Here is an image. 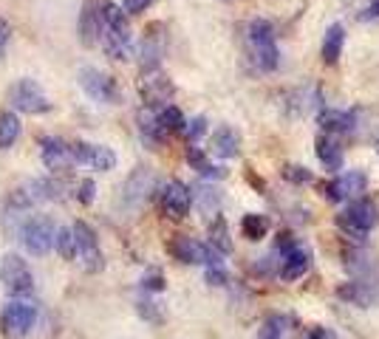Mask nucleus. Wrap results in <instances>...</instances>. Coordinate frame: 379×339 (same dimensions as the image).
I'll list each match as a JSON object with an SVG mask.
<instances>
[{"label": "nucleus", "mask_w": 379, "mask_h": 339, "mask_svg": "<svg viewBox=\"0 0 379 339\" xmlns=\"http://www.w3.org/2000/svg\"><path fill=\"white\" fill-rule=\"evenodd\" d=\"M257 339H283V320L278 317V314H272L266 322H264V328H260V336Z\"/></svg>", "instance_id": "obj_31"}, {"label": "nucleus", "mask_w": 379, "mask_h": 339, "mask_svg": "<svg viewBox=\"0 0 379 339\" xmlns=\"http://www.w3.org/2000/svg\"><path fill=\"white\" fill-rule=\"evenodd\" d=\"M54 246H57V252H60L63 260H74V255H77V240H74V232H71L68 226L57 229V235H54Z\"/></svg>", "instance_id": "obj_30"}, {"label": "nucleus", "mask_w": 379, "mask_h": 339, "mask_svg": "<svg viewBox=\"0 0 379 339\" xmlns=\"http://www.w3.org/2000/svg\"><path fill=\"white\" fill-rule=\"evenodd\" d=\"M54 235H57V229H54L51 218H46V215H37V218H32V221L23 226V232H20L23 246H26V249L32 252L35 258L48 255V249L54 246Z\"/></svg>", "instance_id": "obj_6"}, {"label": "nucleus", "mask_w": 379, "mask_h": 339, "mask_svg": "<svg viewBox=\"0 0 379 339\" xmlns=\"http://www.w3.org/2000/svg\"><path fill=\"white\" fill-rule=\"evenodd\" d=\"M207 283H210V286H226V274H224L221 266L207 269Z\"/></svg>", "instance_id": "obj_37"}, {"label": "nucleus", "mask_w": 379, "mask_h": 339, "mask_svg": "<svg viewBox=\"0 0 379 339\" xmlns=\"http://www.w3.org/2000/svg\"><path fill=\"white\" fill-rule=\"evenodd\" d=\"M190 206H193L190 187H184L182 181H167L164 190H162V209H164L167 218H173V221L187 218Z\"/></svg>", "instance_id": "obj_11"}, {"label": "nucleus", "mask_w": 379, "mask_h": 339, "mask_svg": "<svg viewBox=\"0 0 379 339\" xmlns=\"http://www.w3.org/2000/svg\"><path fill=\"white\" fill-rule=\"evenodd\" d=\"M342 300L354 302L360 308H371V305H379V283H365V280H357V283H345L340 286L337 291Z\"/></svg>", "instance_id": "obj_14"}, {"label": "nucleus", "mask_w": 379, "mask_h": 339, "mask_svg": "<svg viewBox=\"0 0 379 339\" xmlns=\"http://www.w3.org/2000/svg\"><path fill=\"white\" fill-rule=\"evenodd\" d=\"M153 3V0H122V9L128 12V14H139V12H144Z\"/></svg>", "instance_id": "obj_36"}, {"label": "nucleus", "mask_w": 379, "mask_h": 339, "mask_svg": "<svg viewBox=\"0 0 379 339\" xmlns=\"http://www.w3.org/2000/svg\"><path fill=\"white\" fill-rule=\"evenodd\" d=\"M241 232H244L246 240H260V238H266V232H269V218H266V215H244Z\"/></svg>", "instance_id": "obj_27"}, {"label": "nucleus", "mask_w": 379, "mask_h": 339, "mask_svg": "<svg viewBox=\"0 0 379 339\" xmlns=\"http://www.w3.org/2000/svg\"><path fill=\"white\" fill-rule=\"evenodd\" d=\"M156 32H159V26H150L148 35H144V40H142V68H144V74L159 68V59H162V51H164V40Z\"/></svg>", "instance_id": "obj_17"}, {"label": "nucleus", "mask_w": 379, "mask_h": 339, "mask_svg": "<svg viewBox=\"0 0 379 339\" xmlns=\"http://www.w3.org/2000/svg\"><path fill=\"white\" fill-rule=\"evenodd\" d=\"M187 162H190V167L198 170L204 178H215V181H218V178H226V170L210 164V159L204 156V153H201L198 147H187Z\"/></svg>", "instance_id": "obj_24"}, {"label": "nucleus", "mask_w": 379, "mask_h": 339, "mask_svg": "<svg viewBox=\"0 0 379 339\" xmlns=\"http://www.w3.org/2000/svg\"><path fill=\"white\" fill-rule=\"evenodd\" d=\"M170 94H173V82H170L167 77L148 71V77L142 79V97H144V102H148V105H153V102H164Z\"/></svg>", "instance_id": "obj_20"}, {"label": "nucleus", "mask_w": 379, "mask_h": 339, "mask_svg": "<svg viewBox=\"0 0 379 339\" xmlns=\"http://www.w3.org/2000/svg\"><path fill=\"white\" fill-rule=\"evenodd\" d=\"M283 175H286L291 184H309V181H311V173H309L306 167H298V164H289V167L283 170Z\"/></svg>", "instance_id": "obj_33"}, {"label": "nucleus", "mask_w": 379, "mask_h": 339, "mask_svg": "<svg viewBox=\"0 0 379 339\" xmlns=\"http://www.w3.org/2000/svg\"><path fill=\"white\" fill-rule=\"evenodd\" d=\"M71 232H74L77 252H79L85 269H88V271H102L105 258H102V249H99V240H97L94 229H91L88 224H85V221H77V224L71 226Z\"/></svg>", "instance_id": "obj_8"}, {"label": "nucleus", "mask_w": 379, "mask_h": 339, "mask_svg": "<svg viewBox=\"0 0 379 339\" xmlns=\"http://www.w3.org/2000/svg\"><path fill=\"white\" fill-rule=\"evenodd\" d=\"M71 156H74L77 164H85V167L99 170V173H108V170H113V164H116L113 150H108V147H102V144L77 142V144H71Z\"/></svg>", "instance_id": "obj_12"}, {"label": "nucleus", "mask_w": 379, "mask_h": 339, "mask_svg": "<svg viewBox=\"0 0 379 339\" xmlns=\"http://www.w3.org/2000/svg\"><path fill=\"white\" fill-rule=\"evenodd\" d=\"M311 266V255L306 246H291L289 252H283V266H280V277L283 280H298L303 277Z\"/></svg>", "instance_id": "obj_15"}, {"label": "nucleus", "mask_w": 379, "mask_h": 339, "mask_svg": "<svg viewBox=\"0 0 379 339\" xmlns=\"http://www.w3.org/2000/svg\"><path fill=\"white\" fill-rule=\"evenodd\" d=\"M365 175L360 170H351V173H345V175H337L334 181L323 184L320 187V195L329 198V201H351V198H360L365 193Z\"/></svg>", "instance_id": "obj_9"}, {"label": "nucleus", "mask_w": 379, "mask_h": 339, "mask_svg": "<svg viewBox=\"0 0 379 339\" xmlns=\"http://www.w3.org/2000/svg\"><path fill=\"white\" fill-rule=\"evenodd\" d=\"M139 130H142V136L148 139V142H162L167 133L162 130V125H159V113H153L150 108H144V110H139Z\"/></svg>", "instance_id": "obj_25"}, {"label": "nucleus", "mask_w": 379, "mask_h": 339, "mask_svg": "<svg viewBox=\"0 0 379 339\" xmlns=\"http://www.w3.org/2000/svg\"><path fill=\"white\" fill-rule=\"evenodd\" d=\"M20 136V122L14 113H0V150H6Z\"/></svg>", "instance_id": "obj_29"}, {"label": "nucleus", "mask_w": 379, "mask_h": 339, "mask_svg": "<svg viewBox=\"0 0 379 339\" xmlns=\"http://www.w3.org/2000/svg\"><path fill=\"white\" fill-rule=\"evenodd\" d=\"M99 28H102V14L88 0V3L82 6V14H79V40H82V46H94L99 40Z\"/></svg>", "instance_id": "obj_19"}, {"label": "nucleus", "mask_w": 379, "mask_h": 339, "mask_svg": "<svg viewBox=\"0 0 379 339\" xmlns=\"http://www.w3.org/2000/svg\"><path fill=\"white\" fill-rule=\"evenodd\" d=\"M210 246L221 255H229L232 252V240H229V226L224 218H213L210 224Z\"/></svg>", "instance_id": "obj_26"}, {"label": "nucleus", "mask_w": 379, "mask_h": 339, "mask_svg": "<svg viewBox=\"0 0 379 339\" xmlns=\"http://www.w3.org/2000/svg\"><path fill=\"white\" fill-rule=\"evenodd\" d=\"M159 125H162L164 133H179V130H184L187 119H184V113H182L176 105H167V108H162V113H159Z\"/></svg>", "instance_id": "obj_28"}, {"label": "nucleus", "mask_w": 379, "mask_h": 339, "mask_svg": "<svg viewBox=\"0 0 379 339\" xmlns=\"http://www.w3.org/2000/svg\"><path fill=\"white\" fill-rule=\"evenodd\" d=\"M379 221V215H376V206L371 201H351L340 215H337V226L348 235H354V238H362L368 235Z\"/></svg>", "instance_id": "obj_4"}, {"label": "nucleus", "mask_w": 379, "mask_h": 339, "mask_svg": "<svg viewBox=\"0 0 379 339\" xmlns=\"http://www.w3.org/2000/svg\"><path fill=\"white\" fill-rule=\"evenodd\" d=\"M37 322V305L28 300H12L3 311H0V331L9 339H20Z\"/></svg>", "instance_id": "obj_3"}, {"label": "nucleus", "mask_w": 379, "mask_h": 339, "mask_svg": "<svg viewBox=\"0 0 379 339\" xmlns=\"http://www.w3.org/2000/svg\"><path fill=\"white\" fill-rule=\"evenodd\" d=\"M317 122H320V128H323L326 133H351V130L357 128L354 113H348V110H334V108L320 110V113H317Z\"/></svg>", "instance_id": "obj_16"}, {"label": "nucleus", "mask_w": 379, "mask_h": 339, "mask_svg": "<svg viewBox=\"0 0 379 339\" xmlns=\"http://www.w3.org/2000/svg\"><path fill=\"white\" fill-rule=\"evenodd\" d=\"M190 198L195 201V206H198V212L201 215H218V209H221V193L215 190V187H207V184H198L195 187V193H190Z\"/></svg>", "instance_id": "obj_22"}, {"label": "nucleus", "mask_w": 379, "mask_h": 339, "mask_svg": "<svg viewBox=\"0 0 379 339\" xmlns=\"http://www.w3.org/2000/svg\"><path fill=\"white\" fill-rule=\"evenodd\" d=\"M317 159L326 164V170H340L342 167V147L329 136H320L317 139Z\"/></svg>", "instance_id": "obj_23"}, {"label": "nucleus", "mask_w": 379, "mask_h": 339, "mask_svg": "<svg viewBox=\"0 0 379 339\" xmlns=\"http://www.w3.org/2000/svg\"><path fill=\"white\" fill-rule=\"evenodd\" d=\"M213 153L218 159H235L238 153H241V136H238V130L235 128H218L215 133H213Z\"/></svg>", "instance_id": "obj_18"}, {"label": "nucleus", "mask_w": 379, "mask_h": 339, "mask_svg": "<svg viewBox=\"0 0 379 339\" xmlns=\"http://www.w3.org/2000/svg\"><path fill=\"white\" fill-rule=\"evenodd\" d=\"M184 133H187V139H190V142H198L204 133H207V119H204V116L190 119L187 125H184Z\"/></svg>", "instance_id": "obj_32"}, {"label": "nucleus", "mask_w": 379, "mask_h": 339, "mask_svg": "<svg viewBox=\"0 0 379 339\" xmlns=\"http://www.w3.org/2000/svg\"><path fill=\"white\" fill-rule=\"evenodd\" d=\"M362 20H379V0H371L368 9L362 12Z\"/></svg>", "instance_id": "obj_40"}, {"label": "nucleus", "mask_w": 379, "mask_h": 339, "mask_svg": "<svg viewBox=\"0 0 379 339\" xmlns=\"http://www.w3.org/2000/svg\"><path fill=\"white\" fill-rule=\"evenodd\" d=\"M142 286L148 289V291H162V289H164V277H162L159 271H150V274H144Z\"/></svg>", "instance_id": "obj_34"}, {"label": "nucleus", "mask_w": 379, "mask_h": 339, "mask_svg": "<svg viewBox=\"0 0 379 339\" xmlns=\"http://www.w3.org/2000/svg\"><path fill=\"white\" fill-rule=\"evenodd\" d=\"M79 85H82V90H85V94H88L94 102L113 105L116 99H119V88H116V82H113L108 74L97 71V68H82V71H79Z\"/></svg>", "instance_id": "obj_7"}, {"label": "nucleus", "mask_w": 379, "mask_h": 339, "mask_svg": "<svg viewBox=\"0 0 379 339\" xmlns=\"http://www.w3.org/2000/svg\"><path fill=\"white\" fill-rule=\"evenodd\" d=\"M246 37H249V46H252V57L257 68L264 71H275L280 66V51H278V43H275V28L269 20H252L249 28H246Z\"/></svg>", "instance_id": "obj_1"}, {"label": "nucleus", "mask_w": 379, "mask_h": 339, "mask_svg": "<svg viewBox=\"0 0 379 339\" xmlns=\"http://www.w3.org/2000/svg\"><path fill=\"white\" fill-rule=\"evenodd\" d=\"M94 195H97V184H94L91 178L82 181V184H79V201H82V204H91Z\"/></svg>", "instance_id": "obj_35"}, {"label": "nucleus", "mask_w": 379, "mask_h": 339, "mask_svg": "<svg viewBox=\"0 0 379 339\" xmlns=\"http://www.w3.org/2000/svg\"><path fill=\"white\" fill-rule=\"evenodd\" d=\"M9 99H12V105H14L17 110H23V113H46V110H48V99H46V94L40 90V85H37L35 79H20V82H14L12 90H9Z\"/></svg>", "instance_id": "obj_10"}, {"label": "nucleus", "mask_w": 379, "mask_h": 339, "mask_svg": "<svg viewBox=\"0 0 379 339\" xmlns=\"http://www.w3.org/2000/svg\"><path fill=\"white\" fill-rule=\"evenodd\" d=\"M40 156L46 162V167L51 173H66L71 164H74V156H71V147L60 139H43L40 142Z\"/></svg>", "instance_id": "obj_13"}, {"label": "nucleus", "mask_w": 379, "mask_h": 339, "mask_svg": "<svg viewBox=\"0 0 379 339\" xmlns=\"http://www.w3.org/2000/svg\"><path fill=\"white\" fill-rule=\"evenodd\" d=\"M224 3H229V0H224Z\"/></svg>", "instance_id": "obj_41"}, {"label": "nucleus", "mask_w": 379, "mask_h": 339, "mask_svg": "<svg viewBox=\"0 0 379 339\" xmlns=\"http://www.w3.org/2000/svg\"><path fill=\"white\" fill-rule=\"evenodd\" d=\"M170 255L182 260V263H193V266H207V269H215L224 263V255L215 252L210 243H198L195 238H187V235H179L170 240Z\"/></svg>", "instance_id": "obj_2"}, {"label": "nucleus", "mask_w": 379, "mask_h": 339, "mask_svg": "<svg viewBox=\"0 0 379 339\" xmlns=\"http://www.w3.org/2000/svg\"><path fill=\"white\" fill-rule=\"evenodd\" d=\"M342 46H345V28L340 23L329 26V32L323 37V63L326 66H334L340 54H342Z\"/></svg>", "instance_id": "obj_21"}, {"label": "nucleus", "mask_w": 379, "mask_h": 339, "mask_svg": "<svg viewBox=\"0 0 379 339\" xmlns=\"http://www.w3.org/2000/svg\"><path fill=\"white\" fill-rule=\"evenodd\" d=\"M303 339H337V336H334V331H331V328H311Z\"/></svg>", "instance_id": "obj_38"}, {"label": "nucleus", "mask_w": 379, "mask_h": 339, "mask_svg": "<svg viewBox=\"0 0 379 339\" xmlns=\"http://www.w3.org/2000/svg\"><path fill=\"white\" fill-rule=\"evenodd\" d=\"M0 283L12 297H23L35 289V277L28 271V266L23 263V258L17 255H6L0 260Z\"/></svg>", "instance_id": "obj_5"}, {"label": "nucleus", "mask_w": 379, "mask_h": 339, "mask_svg": "<svg viewBox=\"0 0 379 339\" xmlns=\"http://www.w3.org/2000/svg\"><path fill=\"white\" fill-rule=\"evenodd\" d=\"M9 35H12V28H9V23L0 17V57H3V51H6V43H9Z\"/></svg>", "instance_id": "obj_39"}]
</instances>
